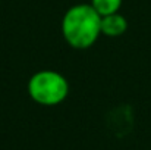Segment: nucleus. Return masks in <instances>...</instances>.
Masks as SVG:
<instances>
[{"label":"nucleus","instance_id":"obj_4","mask_svg":"<svg viewBox=\"0 0 151 150\" xmlns=\"http://www.w3.org/2000/svg\"><path fill=\"white\" fill-rule=\"evenodd\" d=\"M122 1L123 0H91L90 3L101 16H106L119 12V9L122 7Z\"/></svg>","mask_w":151,"mask_h":150},{"label":"nucleus","instance_id":"obj_3","mask_svg":"<svg viewBox=\"0 0 151 150\" xmlns=\"http://www.w3.org/2000/svg\"><path fill=\"white\" fill-rule=\"evenodd\" d=\"M128 30V21L119 12L101 16V34L107 37H120Z\"/></svg>","mask_w":151,"mask_h":150},{"label":"nucleus","instance_id":"obj_1","mask_svg":"<svg viewBox=\"0 0 151 150\" xmlns=\"http://www.w3.org/2000/svg\"><path fill=\"white\" fill-rule=\"evenodd\" d=\"M60 28L72 49H90L101 36V15L91 3H78L65 12Z\"/></svg>","mask_w":151,"mask_h":150},{"label":"nucleus","instance_id":"obj_2","mask_svg":"<svg viewBox=\"0 0 151 150\" xmlns=\"http://www.w3.org/2000/svg\"><path fill=\"white\" fill-rule=\"evenodd\" d=\"M29 97L41 106H57L69 94V83L57 71L41 69L31 75L27 86Z\"/></svg>","mask_w":151,"mask_h":150}]
</instances>
